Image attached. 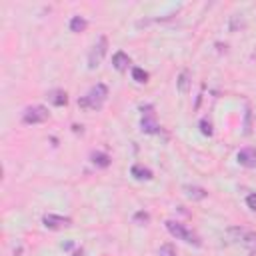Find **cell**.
Returning <instances> with one entry per match:
<instances>
[{
    "label": "cell",
    "mask_w": 256,
    "mask_h": 256,
    "mask_svg": "<svg viewBox=\"0 0 256 256\" xmlns=\"http://www.w3.org/2000/svg\"><path fill=\"white\" fill-rule=\"evenodd\" d=\"M184 190H186V196L192 198V200H202V198L208 196V192L200 186H184Z\"/></svg>",
    "instance_id": "4fadbf2b"
},
{
    "label": "cell",
    "mask_w": 256,
    "mask_h": 256,
    "mask_svg": "<svg viewBox=\"0 0 256 256\" xmlns=\"http://www.w3.org/2000/svg\"><path fill=\"white\" fill-rule=\"evenodd\" d=\"M234 232L238 234V240L248 248L250 256H256V234L254 232H246L242 228H234Z\"/></svg>",
    "instance_id": "8992f818"
},
{
    "label": "cell",
    "mask_w": 256,
    "mask_h": 256,
    "mask_svg": "<svg viewBox=\"0 0 256 256\" xmlns=\"http://www.w3.org/2000/svg\"><path fill=\"white\" fill-rule=\"evenodd\" d=\"M192 78V74L188 72V70H182L180 72V76H178V90L182 92V94H188V90H190V80Z\"/></svg>",
    "instance_id": "7c38bea8"
},
{
    "label": "cell",
    "mask_w": 256,
    "mask_h": 256,
    "mask_svg": "<svg viewBox=\"0 0 256 256\" xmlns=\"http://www.w3.org/2000/svg\"><path fill=\"white\" fill-rule=\"evenodd\" d=\"M246 204H248L250 210L256 212V194H248V196H246Z\"/></svg>",
    "instance_id": "ffe728a7"
},
{
    "label": "cell",
    "mask_w": 256,
    "mask_h": 256,
    "mask_svg": "<svg viewBox=\"0 0 256 256\" xmlns=\"http://www.w3.org/2000/svg\"><path fill=\"white\" fill-rule=\"evenodd\" d=\"M106 48H108V40H106V36H100L98 42L92 46V50L88 54V68L90 70H94V68L100 66V62H102V58L106 54Z\"/></svg>",
    "instance_id": "3957f363"
},
{
    "label": "cell",
    "mask_w": 256,
    "mask_h": 256,
    "mask_svg": "<svg viewBox=\"0 0 256 256\" xmlns=\"http://www.w3.org/2000/svg\"><path fill=\"white\" fill-rule=\"evenodd\" d=\"M166 230H168L176 240H184L186 244H194V246H200V244H202V242H200V238H198L192 230H188L184 224H180V222L166 220Z\"/></svg>",
    "instance_id": "7a4b0ae2"
},
{
    "label": "cell",
    "mask_w": 256,
    "mask_h": 256,
    "mask_svg": "<svg viewBox=\"0 0 256 256\" xmlns=\"http://www.w3.org/2000/svg\"><path fill=\"white\" fill-rule=\"evenodd\" d=\"M158 256H176V248L172 244H162L158 248Z\"/></svg>",
    "instance_id": "e0dca14e"
},
{
    "label": "cell",
    "mask_w": 256,
    "mask_h": 256,
    "mask_svg": "<svg viewBox=\"0 0 256 256\" xmlns=\"http://www.w3.org/2000/svg\"><path fill=\"white\" fill-rule=\"evenodd\" d=\"M200 132H202L204 136H212V124H210L206 118L200 120Z\"/></svg>",
    "instance_id": "ac0fdd59"
},
{
    "label": "cell",
    "mask_w": 256,
    "mask_h": 256,
    "mask_svg": "<svg viewBox=\"0 0 256 256\" xmlns=\"http://www.w3.org/2000/svg\"><path fill=\"white\" fill-rule=\"evenodd\" d=\"M130 174L136 178V180H152V170L146 168V166H140V164H134L130 168Z\"/></svg>",
    "instance_id": "8fae6325"
},
{
    "label": "cell",
    "mask_w": 256,
    "mask_h": 256,
    "mask_svg": "<svg viewBox=\"0 0 256 256\" xmlns=\"http://www.w3.org/2000/svg\"><path fill=\"white\" fill-rule=\"evenodd\" d=\"M140 126H142V132H146V134H160V126L156 124V120H154V114H152V112H146V114L142 116Z\"/></svg>",
    "instance_id": "ba28073f"
},
{
    "label": "cell",
    "mask_w": 256,
    "mask_h": 256,
    "mask_svg": "<svg viewBox=\"0 0 256 256\" xmlns=\"http://www.w3.org/2000/svg\"><path fill=\"white\" fill-rule=\"evenodd\" d=\"M132 78H134L138 84H146V82H148V72L142 70V68H132Z\"/></svg>",
    "instance_id": "2e32d148"
},
{
    "label": "cell",
    "mask_w": 256,
    "mask_h": 256,
    "mask_svg": "<svg viewBox=\"0 0 256 256\" xmlns=\"http://www.w3.org/2000/svg\"><path fill=\"white\" fill-rule=\"evenodd\" d=\"M112 66H114L118 72H126L128 66H130V58H128V54H126V52H116V54L112 56Z\"/></svg>",
    "instance_id": "9c48e42d"
},
{
    "label": "cell",
    "mask_w": 256,
    "mask_h": 256,
    "mask_svg": "<svg viewBox=\"0 0 256 256\" xmlns=\"http://www.w3.org/2000/svg\"><path fill=\"white\" fill-rule=\"evenodd\" d=\"M48 116H50L48 110H46L44 106L36 104V106H28V108L24 110L22 122H24V124H40V122H46Z\"/></svg>",
    "instance_id": "277c9868"
},
{
    "label": "cell",
    "mask_w": 256,
    "mask_h": 256,
    "mask_svg": "<svg viewBox=\"0 0 256 256\" xmlns=\"http://www.w3.org/2000/svg\"><path fill=\"white\" fill-rule=\"evenodd\" d=\"M86 26H88V22L82 16H72V20H70V30L72 32H84Z\"/></svg>",
    "instance_id": "5bb4252c"
},
{
    "label": "cell",
    "mask_w": 256,
    "mask_h": 256,
    "mask_svg": "<svg viewBox=\"0 0 256 256\" xmlns=\"http://www.w3.org/2000/svg\"><path fill=\"white\" fill-rule=\"evenodd\" d=\"M236 158H238V162H240L244 168H256V148H252V146L242 148Z\"/></svg>",
    "instance_id": "52a82bcc"
},
{
    "label": "cell",
    "mask_w": 256,
    "mask_h": 256,
    "mask_svg": "<svg viewBox=\"0 0 256 256\" xmlns=\"http://www.w3.org/2000/svg\"><path fill=\"white\" fill-rule=\"evenodd\" d=\"M42 224L48 230H62V228H68L72 224V220L66 218V216H58V214H44Z\"/></svg>",
    "instance_id": "5b68a950"
},
{
    "label": "cell",
    "mask_w": 256,
    "mask_h": 256,
    "mask_svg": "<svg viewBox=\"0 0 256 256\" xmlns=\"http://www.w3.org/2000/svg\"><path fill=\"white\" fill-rule=\"evenodd\" d=\"M92 162H94L96 166H100V168H106V166L110 164V156L104 154V152H94V154H92Z\"/></svg>",
    "instance_id": "9a60e30c"
},
{
    "label": "cell",
    "mask_w": 256,
    "mask_h": 256,
    "mask_svg": "<svg viewBox=\"0 0 256 256\" xmlns=\"http://www.w3.org/2000/svg\"><path fill=\"white\" fill-rule=\"evenodd\" d=\"M106 98H108V88L104 84H96L82 98H78V106L84 110H98V108H102Z\"/></svg>",
    "instance_id": "6da1fadb"
},
{
    "label": "cell",
    "mask_w": 256,
    "mask_h": 256,
    "mask_svg": "<svg viewBox=\"0 0 256 256\" xmlns=\"http://www.w3.org/2000/svg\"><path fill=\"white\" fill-rule=\"evenodd\" d=\"M48 100H50V104H54V106H64V104L68 102V96H66L64 90L56 88V90H50V92H48Z\"/></svg>",
    "instance_id": "30bf717a"
},
{
    "label": "cell",
    "mask_w": 256,
    "mask_h": 256,
    "mask_svg": "<svg viewBox=\"0 0 256 256\" xmlns=\"http://www.w3.org/2000/svg\"><path fill=\"white\" fill-rule=\"evenodd\" d=\"M148 218H150V216H148L146 212H136V214H134V222H138V224L148 222Z\"/></svg>",
    "instance_id": "d6986e66"
}]
</instances>
